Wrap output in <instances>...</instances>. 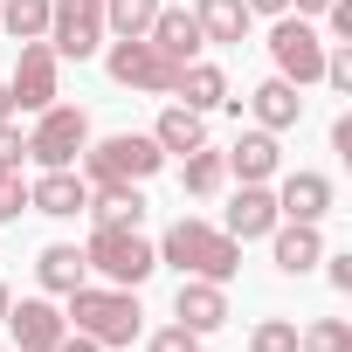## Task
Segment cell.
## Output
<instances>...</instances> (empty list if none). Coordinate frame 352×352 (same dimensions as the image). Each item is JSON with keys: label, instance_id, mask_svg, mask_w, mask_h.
<instances>
[{"label": "cell", "instance_id": "cell-1", "mask_svg": "<svg viewBox=\"0 0 352 352\" xmlns=\"http://www.w3.org/2000/svg\"><path fill=\"white\" fill-rule=\"evenodd\" d=\"M152 249H159V263H173L180 276H208V283H235V270H242V242L228 228L194 221V214H180Z\"/></svg>", "mask_w": 352, "mask_h": 352}, {"label": "cell", "instance_id": "cell-2", "mask_svg": "<svg viewBox=\"0 0 352 352\" xmlns=\"http://www.w3.org/2000/svg\"><path fill=\"white\" fill-rule=\"evenodd\" d=\"M63 318H69V331L97 338L104 352H124V345L138 338V324H145V311H138V290H118V283H76Z\"/></svg>", "mask_w": 352, "mask_h": 352}, {"label": "cell", "instance_id": "cell-3", "mask_svg": "<svg viewBox=\"0 0 352 352\" xmlns=\"http://www.w3.org/2000/svg\"><path fill=\"white\" fill-rule=\"evenodd\" d=\"M159 166H166V152H159L152 131H111V138L83 145V180H90V187H97V180H131V187H145Z\"/></svg>", "mask_w": 352, "mask_h": 352}, {"label": "cell", "instance_id": "cell-4", "mask_svg": "<svg viewBox=\"0 0 352 352\" xmlns=\"http://www.w3.org/2000/svg\"><path fill=\"white\" fill-rule=\"evenodd\" d=\"M83 263H90L104 283H118V290H138V283L159 270V249H152L138 228H90V242H83Z\"/></svg>", "mask_w": 352, "mask_h": 352}, {"label": "cell", "instance_id": "cell-5", "mask_svg": "<svg viewBox=\"0 0 352 352\" xmlns=\"http://www.w3.org/2000/svg\"><path fill=\"white\" fill-rule=\"evenodd\" d=\"M104 69H111V83H124L138 97H173V76H180V63H166L145 35H118L104 49Z\"/></svg>", "mask_w": 352, "mask_h": 352}, {"label": "cell", "instance_id": "cell-6", "mask_svg": "<svg viewBox=\"0 0 352 352\" xmlns=\"http://www.w3.org/2000/svg\"><path fill=\"white\" fill-rule=\"evenodd\" d=\"M270 63H276V76L283 83H318L324 76V35H318V21H304V14H276V28H270Z\"/></svg>", "mask_w": 352, "mask_h": 352}, {"label": "cell", "instance_id": "cell-7", "mask_svg": "<svg viewBox=\"0 0 352 352\" xmlns=\"http://www.w3.org/2000/svg\"><path fill=\"white\" fill-rule=\"evenodd\" d=\"M83 145H90V118L76 111V104H49V111H35V131H28V159L49 173V166H76L83 159Z\"/></svg>", "mask_w": 352, "mask_h": 352}, {"label": "cell", "instance_id": "cell-8", "mask_svg": "<svg viewBox=\"0 0 352 352\" xmlns=\"http://www.w3.org/2000/svg\"><path fill=\"white\" fill-rule=\"evenodd\" d=\"M49 49L63 63H90L104 49V0H49Z\"/></svg>", "mask_w": 352, "mask_h": 352}, {"label": "cell", "instance_id": "cell-9", "mask_svg": "<svg viewBox=\"0 0 352 352\" xmlns=\"http://www.w3.org/2000/svg\"><path fill=\"white\" fill-rule=\"evenodd\" d=\"M8 97H14V111H49L63 97V56L49 49V35L42 42H21L14 76H8Z\"/></svg>", "mask_w": 352, "mask_h": 352}, {"label": "cell", "instance_id": "cell-10", "mask_svg": "<svg viewBox=\"0 0 352 352\" xmlns=\"http://www.w3.org/2000/svg\"><path fill=\"white\" fill-rule=\"evenodd\" d=\"M14 331V352H56L63 345V331H69V318L49 304V297H21V304H8V318H0Z\"/></svg>", "mask_w": 352, "mask_h": 352}, {"label": "cell", "instance_id": "cell-11", "mask_svg": "<svg viewBox=\"0 0 352 352\" xmlns=\"http://www.w3.org/2000/svg\"><path fill=\"white\" fill-rule=\"evenodd\" d=\"M28 208L49 214V221H76L90 208V180H83L76 166H49L42 180H28Z\"/></svg>", "mask_w": 352, "mask_h": 352}, {"label": "cell", "instance_id": "cell-12", "mask_svg": "<svg viewBox=\"0 0 352 352\" xmlns=\"http://www.w3.org/2000/svg\"><path fill=\"white\" fill-rule=\"evenodd\" d=\"M173 324L187 331H221L228 324V283H208V276H180V290H173Z\"/></svg>", "mask_w": 352, "mask_h": 352}, {"label": "cell", "instance_id": "cell-13", "mask_svg": "<svg viewBox=\"0 0 352 352\" xmlns=\"http://www.w3.org/2000/svg\"><path fill=\"white\" fill-rule=\"evenodd\" d=\"M221 166L235 173L242 187H270V180H276V166H283V145H276V131L256 124V131H242V138L221 152Z\"/></svg>", "mask_w": 352, "mask_h": 352}, {"label": "cell", "instance_id": "cell-14", "mask_svg": "<svg viewBox=\"0 0 352 352\" xmlns=\"http://www.w3.org/2000/svg\"><path fill=\"white\" fill-rule=\"evenodd\" d=\"M145 42H152L166 63H194V56L208 49V35H201L194 8H159V14H152V28H145Z\"/></svg>", "mask_w": 352, "mask_h": 352}, {"label": "cell", "instance_id": "cell-15", "mask_svg": "<svg viewBox=\"0 0 352 352\" xmlns=\"http://www.w3.org/2000/svg\"><path fill=\"white\" fill-rule=\"evenodd\" d=\"M270 256H276L283 276L318 270V263H324V235H318V221H276V228H270Z\"/></svg>", "mask_w": 352, "mask_h": 352}, {"label": "cell", "instance_id": "cell-16", "mask_svg": "<svg viewBox=\"0 0 352 352\" xmlns=\"http://www.w3.org/2000/svg\"><path fill=\"white\" fill-rule=\"evenodd\" d=\"M331 180H324V173H290V180L276 187V214L283 221H324L331 214Z\"/></svg>", "mask_w": 352, "mask_h": 352}, {"label": "cell", "instance_id": "cell-17", "mask_svg": "<svg viewBox=\"0 0 352 352\" xmlns=\"http://www.w3.org/2000/svg\"><path fill=\"white\" fill-rule=\"evenodd\" d=\"M83 214H90L97 228H138V221H145V194H138L131 180H97Z\"/></svg>", "mask_w": 352, "mask_h": 352}, {"label": "cell", "instance_id": "cell-18", "mask_svg": "<svg viewBox=\"0 0 352 352\" xmlns=\"http://www.w3.org/2000/svg\"><path fill=\"white\" fill-rule=\"evenodd\" d=\"M276 221L283 214H276V194L270 187H235V201H228V235L235 242H270Z\"/></svg>", "mask_w": 352, "mask_h": 352}, {"label": "cell", "instance_id": "cell-19", "mask_svg": "<svg viewBox=\"0 0 352 352\" xmlns=\"http://www.w3.org/2000/svg\"><path fill=\"white\" fill-rule=\"evenodd\" d=\"M173 104H187V111H201V118H208V111H221V104H228V76H221L214 63H201V56H194V63H180V76H173Z\"/></svg>", "mask_w": 352, "mask_h": 352}, {"label": "cell", "instance_id": "cell-20", "mask_svg": "<svg viewBox=\"0 0 352 352\" xmlns=\"http://www.w3.org/2000/svg\"><path fill=\"white\" fill-rule=\"evenodd\" d=\"M249 118H256L263 131H290V124L304 118V97H297V83H283V76H263V83L249 90Z\"/></svg>", "mask_w": 352, "mask_h": 352}, {"label": "cell", "instance_id": "cell-21", "mask_svg": "<svg viewBox=\"0 0 352 352\" xmlns=\"http://www.w3.org/2000/svg\"><path fill=\"white\" fill-rule=\"evenodd\" d=\"M35 276H42V290H49V297H69L76 283H90V263H83V249H76V242H49V249L35 256Z\"/></svg>", "mask_w": 352, "mask_h": 352}, {"label": "cell", "instance_id": "cell-22", "mask_svg": "<svg viewBox=\"0 0 352 352\" xmlns=\"http://www.w3.org/2000/svg\"><path fill=\"white\" fill-rule=\"evenodd\" d=\"M152 138H159V152H166V159H173V152L187 159V152H201V145H208V118H201V111H187V104H166V111H159V124H152Z\"/></svg>", "mask_w": 352, "mask_h": 352}, {"label": "cell", "instance_id": "cell-23", "mask_svg": "<svg viewBox=\"0 0 352 352\" xmlns=\"http://www.w3.org/2000/svg\"><path fill=\"white\" fill-rule=\"evenodd\" d=\"M194 21H201V35L214 42V49H235V42H249V8L242 0H194Z\"/></svg>", "mask_w": 352, "mask_h": 352}, {"label": "cell", "instance_id": "cell-24", "mask_svg": "<svg viewBox=\"0 0 352 352\" xmlns=\"http://www.w3.org/2000/svg\"><path fill=\"white\" fill-rule=\"evenodd\" d=\"M221 180H228V166H221V152H214V145H201V152H187V166H180V187H187L194 201H208V194H221Z\"/></svg>", "mask_w": 352, "mask_h": 352}, {"label": "cell", "instance_id": "cell-25", "mask_svg": "<svg viewBox=\"0 0 352 352\" xmlns=\"http://www.w3.org/2000/svg\"><path fill=\"white\" fill-rule=\"evenodd\" d=\"M0 28L14 42H42L49 35V0H0Z\"/></svg>", "mask_w": 352, "mask_h": 352}, {"label": "cell", "instance_id": "cell-26", "mask_svg": "<svg viewBox=\"0 0 352 352\" xmlns=\"http://www.w3.org/2000/svg\"><path fill=\"white\" fill-rule=\"evenodd\" d=\"M166 0H104V35H145Z\"/></svg>", "mask_w": 352, "mask_h": 352}, {"label": "cell", "instance_id": "cell-27", "mask_svg": "<svg viewBox=\"0 0 352 352\" xmlns=\"http://www.w3.org/2000/svg\"><path fill=\"white\" fill-rule=\"evenodd\" d=\"M297 352H352V324L345 318H311L297 331Z\"/></svg>", "mask_w": 352, "mask_h": 352}, {"label": "cell", "instance_id": "cell-28", "mask_svg": "<svg viewBox=\"0 0 352 352\" xmlns=\"http://www.w3.org/2000/svg\"><path fill=\"white\" fill-rule=\"evenodd\" d=\"M21 214H28V180H21V166H0V228Z\"/></svg>", "mask_w": 352, "mask_h": 352}, {"label": "cell", "instance_id": "cell-29", "mask_svg": "<svg viewBox=\"0 0 352 352\" xmlns=\"http://www.w3.org/2000/svg\"><path fill=\"white\" fill-rule=\"evenodd\" d=\"M249 352H297V324L290 318H263L249 331Z\"/></svg>", "mask_w": 352, "mask_h": 352}, {"label": "cell", "instance_id": "cell-30", "mask_svg": "<svg viewBox=\"0 0 352 352\" xmlns=\"http://www.w3.org/2000/svg\"><path fill=\"white\" fill-rule=\"evenodd\" d=\"M318 83H331L338 97H352V42H331V49H324V76H318Z\"/></svg>", "mask_w": 352, "mask_h": 352}, {"label": "cell", "instance_id": "cell-31", "mask_svg": "<svg viewBox=\"0 0 352 352\" xmlns=\"http://www.w3.org/2000/svg\"><path fill=\"white\" fill-rule=\"evenodd\" d=\"M145 352H201V331H187V324H166V331H152V345Z\"/></svg>", "mask_w": 352, "mask_h": 352}, {"label": "cell", "instance_id": "cell-32", "mask_svg": "<svg viewBox=\"0 0 352 352\" xmlns=\"http://www.w3.org/2000/svg\"><path fill=\"white\" fill-rule=\"evenodd\" d=\"M21 159H28V131L8 118V124H0V166H21Z\"/></svg>", "mask_w": 352, "mask_h": 352}, {"label": "cell", "instance_id": "cell-33", "mask_svg": "<svg viewBox=\"0 0 352 352\" xmlns=\"http://www.w3.org/2000/svg\"><path fill=\"white\" fill-rule=\"evenodd\" d=\"M324 35L352 42V0H331V8H324Z\"/></svg>", "mask_w": 352, "mask_h": 352}, {"label": "cell", "instance_id": "cell-34", "mask_svg": "<svg viewBox=\"0 0 352 352\" xmlns=\"http://www.w3.org/2000/svg\"><path fill=\"white\" fill-rule=\"evenodd\" d=\"M324 263H331V270H324L331 290H352V249H338V256H324Z\"/></svg>", "mask_w": 352, "mask_h": 352}, {"label": "cell", "instance_id": "cell-35", "mask_svg": "<svg viewBox=\"0 0 352 352\" xmlns=\"http://www.w3.org/2000/svg\"><path fill=\"white\" fill-rule=\"evenodd\" d=\"M331 152H338V159H352V111L331 124Z\"/></svg>", "mask_w": 352, "mask_h": 352}, {"label": "cell", "instance_id": "cell-36", "mask_svg": "<svg viewBox=\"0 0 352 352\" xmlns=\"http://www.w3.org/2000/svg\"><path fill=\"white\" fill-rule=\"evenodd\" d=\"M56 352H104V345H97V338H83V331H63V345H56Z\"/></svg>", "mask_w": 352, "mask_h": 352}, {"label": "cell", "instance_id": "cell-37", "mask_svg": "<svg viewBox=\"0 0 352 352\" xmlns=\"http://www.w3.org/2000/svg\"><path fill=\"white\" fill-rule=\"evenodd\" d=\"M242 8H249V14H270V21H276V14H290V0H242Z\"/></svg>", "mask_w": 352, "mask_h": 352}, {"label": "cell", "instance_id": "cell-38", "mask_svg": "<svg viewBox=\"0 0 352 352\" xmlns=\"http://www.w3.org/2000/svg\"><path fill=\"white\" fill-rule=\"evenodd\" d=\"M324 8H331V0H290V14H304V21H318Z\"/></svg>", "mask_w": 352, "mask_h": 352}, {"label": "cell", "instance_id": "cell-39", "mask_svg": "<svg viewBox=\"0 0 352 352\" xmlns=\"http://www.w3.org/2000/svg\"><path fill=\"white\" fill-rule=\"evenodd\" d=\"M14 118V97H8V83H0V124H8Z\"/></svg>", "mask_w": 352, "mask_h": 352}, {"label": "cell", "instance_id": "cell-40", "mask_svg": "<svg viewBox=\"0 0 352 352\" xmlns=\"http://www.w3.org/2000/svg\"><path fill=\"white\" fill-rule=\"evenodd\" d=\"M8 304H14V290H8V283H0V318H8Z\"/></svg>", "mask_w": 352, "mask_h": 352}]
</instances>
